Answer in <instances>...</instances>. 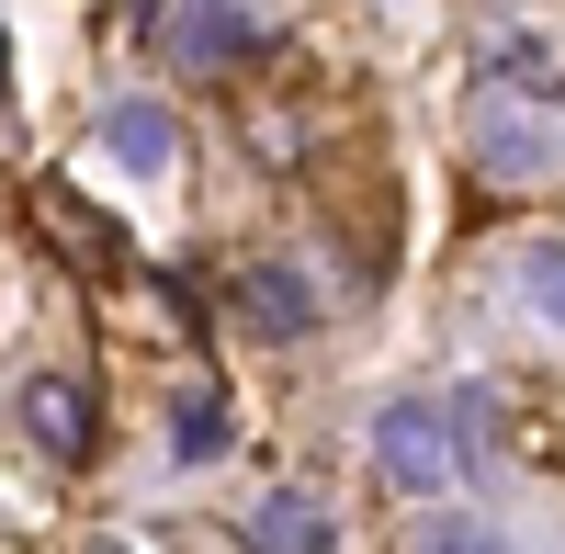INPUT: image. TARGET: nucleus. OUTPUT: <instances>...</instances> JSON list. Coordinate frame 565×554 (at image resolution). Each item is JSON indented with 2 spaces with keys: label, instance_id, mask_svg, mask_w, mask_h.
I'll return each mask as SVG.
<instances>
[{
  "label": "nucleus",
  "instance_id": "1",
  "mask_svg": "<svg viewBox=\"0 0 565 554\" xmlns=\"http://www.w3.org/2000/svg\"><path fill=\"white\" fill-rule=\"evenodd\" d=\"M487 452V407H441V396H396L385 419H373V476H385L396 498H441L463 487V465Z\"/></svg>",
  "mask_w": 565,
  "mask_h": 554
},
{
  "label": "nucleus",
  "instance_id": "2",
  "mask_svg": "<svg viewBox=\"0 0 565 554\" xmlns=\"http://www.w3.org/2000/svg\"><path fill=\"white\" fill-rule=\"evenodd\" d=\"M159 45H170V68L226 79V68H249L260 45H271V12H260V0H170V12H159Z\"/></svg>",
  "mask_w": 565,
  "mask_h": 554
},
{
  "label": "nucleus",
  "instance_id": "3",
  "mask_svg": "<svg viewBox=\"0 0 565 554\" xmlns=\"http://www.w3.org/2000/svg\"><path fill=\"white\" fill-rule=\"evenodd\" d=\"M226 306H238V329H249V340H306L317 317H328V306H317V284H306L295 260H238Z\"/></svg>",
  "mask_w": 565,
  "mask_h": 554
},
{
  "label": "nucleus",
  "instance_id": "4",
  "mask_svg": "<svg viewBox=\"0 0 565 554\" xmlns=\"http://www.w3.org/2000/svg\"><path fill=\"white\" fill-rule=\"evenodd\" d=\"M476 103H532V114H565V57L543 34H487L476 45Z\"/></svg>",
  "mask_w": 565,
  "mask_h": 554
},
{
  "label": "nucleus",
  "instance_id": "5",
  "mask_svg": "<svg viewBox=\"0 0 565 554\" xmlns=\"http://www.w3.org/2000/svg\"><path fill=\"white\" fill-rule=\"evenodd\" d=\"M328 543H340V521H328L317 487H271L249 510V554H328Z\"/></svg>",
  "mask_w": 565,
  "mask_h": 554
},
{
  "label": "nucleus",
  "instance_id": "6",
  "mask_svg": "<svg viewBox=\"0 0 565 554\" xmlns=\"http://www.w3.org/2000/svg\"><path fill=\"white\" fill-rule=\"evenodd\" d=\"M23 430L57 452V465H79V452H90V385L79 374H34L23 385Z\"/></svg>",
  "mask_w": 565,
  "mask_h": 554
},
{
  "label": "nucleus",
  "instance_id": "7",
  "mask_svg": "<svg viewBox=\"0 0 565 554\" xmlns=\"http://www.w3.org/2000/svg\"><path fill=\"white\" fill-rule=\"evenodd\" d=\"M103 148H114V170L159 181V170L181 159V136H170V103H148V90H136V103H114V114H103Z\"/></svg>",
  "mask_w": 565,
  "mask_h": 554
},
{
  "label": "nucleus",
  "instance_id": "8",
  "mask_svg": "<svg viewBox=\"0 0 565 554\" xmlns=\"http://www.w3.org/2000/svg\"><path fill=\"white\" fill-rule=\"evenodd\" d=\"M226 430H238V419H226V385H181L170 396V452H181V465H215Z\"/></svg>",
  "mask_w": 565,
  "mask_h": 554
},
{
  "label": "nucleus",
  "instance_id": "9",
  "mask_svg": "<svg viewBox=\"0 0 565 554\" xmlns=\"http://www.w3.org/2000/svg\"><path fill=\"white\" fill-rule=\"evenodd\" d=\"M521 295H532V317L565 340V238H532L521 249Z\"/></svg>",
  "mask_w": 565,
  "mask_h": 554
},
{
  "label": "nucleus",
  "instance_id": "10",
  "mask_svg": "<svg viewBox=\"0 0 565 554\" xmlns=\"http://www.w3.org/2000/svg\"><path fill=\"white\" fill-rule=\"evenodd\" d=\"M407 554H509V543H498L487 521H430V532H418Z\"/></svg>",
  "mask_w": 565,
  "mask_h": 554
},
{
  "label": "nucleus",
  "instance_id": "11",
  "mask_svg": "<svg viewBox=\"0 0 565 554\" xmlns=\"http://www.w3.org/2000/svg\"><path fill=\"white\" fill-rule=\"evenodd\" d=\"M0 68H12V57H0Z\"/></svg>",
  "mask_w": 565,
  "mask_h": 554
}]
</instances>
